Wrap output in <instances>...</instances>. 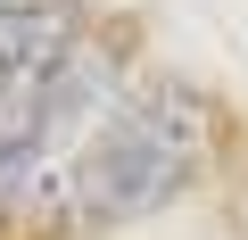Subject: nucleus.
<instances>
[{
  "mask_svg": "<svg viewBox=\"0 0 248 240\" xmlns=\"http://www.w3.org/2000/svg\"><path fill=\"white\" fill-rule=\"evenodd\" d=\"M207 141H215V125L190 91H149L133 108H116L75 174V215H91V224L157 215L166 199L190 191V174L207 166Z\"/></svg>",
  "mask_w": 248,
  "mask_h": 240,
  "instance_id": "nucleus-1",
  "label": "nucleus"
}]
</instances>
